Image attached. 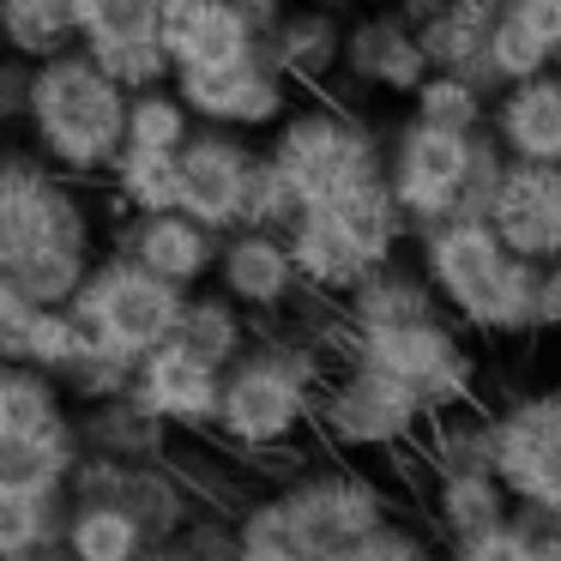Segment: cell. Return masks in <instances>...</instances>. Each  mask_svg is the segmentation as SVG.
<instances>
[{
  "instance_id": "8fae6325",
  "label": "cell",
  "mask_w": 561,
  "mask_h": 561,
  "mask_svg": "<svg viewBox=\"0 0 561 561\" xmlns=\"http://www.w3.org/2000/svg\"><path fill=\"white\" fill-rule=\"evenodd\" d=\"M477 134H483V127H477ZM477 134L428 127V122L411 115V122L387 139L380 175H387V187H392V199H399L411 236L459 211V187H465V163H471V139Z\"/></svg>"
},
{
  "instance_id": "484cf974",
  "label": "cell",
  "mask_w": 561,
  "mask_h": 561,
  "mask_svg": "<svg viewBox=\"0 0 561 561\" xmlns=\"http://www.w3.org/2000/svg\"><path fill=\"white\" fill-rule=\"evenodd\" d=\"M320 211H327V218L351 236L356 254H363L368 266L399 260L404 236H411V224H404V211H399V199H392L387 175H368V182H356V187H344V194L320 199Z\"/></svg>"
},
{
  "instance_id": "9f6ffc18",
  "label": "cell",
  "mask_w": 561,
  "mask_h": 561,
  "mask_svg": "<svg viewBox=\"0 0 561 561\" xmlns=\"http://www.w3.org/2000/svg\"><path fill=\"white\" fill-rule=\"evenodd\" d=\"M549 73H556V79H561V43H556V67H549Z\"/></svg>"
},
{
  "instance_id": "1f68e13d",
  "label": "cell",
  "mask_w": 561,
  "mask_h": 561,
  "mask_svg": "<svg viewBox=\"0 0 561 561\" xmlns=\"http://www.w3.org/2000/svg\"><path fill=\"white\" fill-rule=\"evenodd\" d=\"M67 489H0V561H31L61 543Z\"/></svg>"
},
{
  "instance_id": "603a6c76",
  "label": "cell",
  "mask_w": 561,
  "mask_h": 561,
  "mask_svg": "<svg viewBox=\"0 0 561 561\" xmlns=\"http://www.w3.org/2000/svg\"><path fill=\"white\" fill-rule=\"evenodd\" d=\"M344 308V332H368V327H399V320H423V314H440L435 290L416 266H399V260H380L368 266L351 290L339 296Z\"/></svg>"
},
{
  "instance_id": "e0dca14e",
  "label": "cell",
  "mask_w": 561,
  "mask_h": 561,
  "mask_svg": "<svg viewBox=\"0 0 561 561\" xmlns=\"http://www.w3.org/2000/svg\"><path fill=\"white\" fill-rule=\"evenodd\" d=\"M115 254L139 260L175 290H199L211 278V266H218V230L194 224L187 211H122Z\"/></svg>"
},
{
  "instance_id": "f546056e",
  "label": "cell",
  "mask_w": 561,
  "mask_h": 561,
  "mask_svg": "<svg viewBox=\"0 0 561 561\" xmlns=\"http://www.w3.org/2000/svg\"><path fill=\"white\" fill-rule=\"evenodd\" d=\"M61 549L73 561H134L146 556V531L134 525V513L115 507L103 495H67V525H61Z\"/></svg>"
},
{
  "instance_id": "7a4b0ae2",
  "label": "cell",
  "mask_w": 561,
  "mask_h": 561,
  "mask_svg": "<svg viewBox=\"0 0 561 561\" xmlns=\"http://www.w3.org/2000/svg\"><path fill=\"white\" fill-rule=\"evenodd\" d=\"M25 134L49 170L61 175H103L127 146V91L91 61L85 49L49 55L31 67L25 91Z\"/></svg>"
},
{
  "instance_id": "ac0fdd59",
  "label": "cell",
  "mask_w": 561,
  "mask_h": 561,
  "mask_svg": "<svg viewBox=\"0 0 561 561\" xmlns=\"http://www.w3.org/2000/svg\"><path fill=\"white\" fill-rule=\"evenodd\" d=\"M339 49H344V19L320 13L308 0H290L272 31L254 43V55L272 67L278 79H290V91H332L339 85Z\"/></svg>"
},
{
  "instance_id": "7402d4cb",
  "label": "cell",
  "mask_w": 561,
  "mask_h": 561,
  "mask_svg": "<svg viewBox=\"0 0 561 561\" xmlns=\"http://www.w3.org/2000/svg\"><path fill=\"white\" fill-rule=\"evenodd\" d=\"M158 43L170 49V67H211L254 49V31L236 0H158Z\"/></svg>"
},
{
  "instance_id": "52a82bcc",
  "label": "cell",
  "mask_w": 561,
  "mask_h": 561,
  "mask_svg": "<svg viewBox=\"0 0 561 561\" xmlns=\"http://www.w3.org/2000/svg\"><path fill=\"white\" fill-rule=\"evenodd\" d=\"M182 296L187 290L163 284L158 272H146L139 260L103 254V260H91L85 284L73 290V302H67V308H73V320L85 327L91 344H103V351L139 363L146 351H158V344L175 339Z\"/></svg>"
},
{
  "instance_id": "f6af8a7d",
  "label": "cell",
  "mask_w": 561,
  "mask_h": 561,
  "mask_svg": "<svg viewBox=\"0 0 561 561\" xmlns=\"http://www.w3.org/2000/svg\"><path fill=\"white\" fill-rule=\"evenodd\" d=\"M501 170H507V151H501L483 127V134L471 139V163H465V187H459V211H453V218H483L495 187H501Z\"/></svg>"
},
{
  "instance_id": "7c38bea8",
  "label": "cell",
  "mask_w": 561,
  "mask_h": 561,
  "mask_svg": "<svg viewBox=\"0 0 561 561\" xmlns=\"http://www.w3.org/2000/svg\"><path fill=\"white\" fill-rule=\"evenodd\" d=\"M170 91L187 103L194 127H224V134H272L296 103L290 79H278L254 49L211 67H175Z\"/></svg>"
},
{
  "instance_id": "9c48e42d",
  "label": "cell",
  "mask_w": 561,
  "mask_h": 561,
  "mask_svg": "<svg viewBox=\"0 0 561 561\" xmlns=\"http://www.w3.org/2000/svg\"><path fill=\"white\" fill-rule=\"evenodd\" d=\"M339 356H363L380 375L404 380L423 399L428 416L453 411V404L477 399V356L465 351L459 327L447 314H423V320H399V327H368V332H344Z\"/></svg>"
},
{
  "instance_id": "8d00e7d4",
  "label": "cell",
  "mask_w": 561,
  "mask_h": 561,
  "mask_svg": "<svg viewBox=\"0 0 561 561\" xmlns=\"http://www.w3.org/2000/svg\"><path fill=\"white\" fill-rule=\"evenodd\" d=\"M85 327L73 320V308H31V320H25V332H19V363H31V368H43V375H61L67 363H73L79 351H85Z\"/></svg>"
},
{
  "instance_id": "b9f144b4",
  "label": "cell",
  "mask_w": 561,
  "mask_h": 561,
  "mask_svg": "<svg viewBox=\"0 0 561 561\" xmlns=\"http://www.w3.org/2000/svg\"><path fill=\"white\" fill-rule=\"evenodd\" d=\"M55 387H61L73 404L115 399V392L134 387V363H127V356H115V351H103V344H85V351H79L73 363L55 375Z\"/></svg>"
},
{
  "instance_id": "db71d44e",
  "label": "cell",
  "mask_w": 561,
  "mask_h": 561,
  "mask_svg": "<svg viewBox=\"0 0 561 561\" xmlns=\"http://www.w3.org/2000/svg\"><path fill=\"white\" fill-rule=\"evenodd\" d=\"M134 561H182V549H175V543H151L146 556H134Z\"/></svg>"
},
{
  "instance_id": "6da1fadb",
  "label": "cell",
  "mask_w": 561,
  "mask_h": 561,
  "mask_svg": "<svg viewBox=\"0 0 561 561\" xmlns=\"http://www.w3.org/2000/svg\"><path fill=\"white\" fill-rule=\"evenodd\" d=\"M416 272L459 327L483 339H543L537 332V278L543 266L519 260L489 218H440L416 230Z\"/></svg>"
},
{
  "instance_id": "44dd1931",
  "label": "cell",
  "mask_w": 561,
  "mask_h": 561,
  "mask_svg": "<svg viewBox=\"0 0 561 561\" xmlns=\"http://www.w3.org/2000/svg\"><path fill=\"white\" fill-rule=\"evenodd\" d=\"M501 7L507 0H435L423 19H416V43H423V61L440 73H465L483 98H495V73H489V31H495Z\"/></svg>"
},
{
  "instance_id": "cb8c5ba5",
  "label": "cell",
  "mask_w": 561,
  "mask_h": 561,
  "mask_svg": "<svg viewBox=\"0 0 561 561\" xmlns=\"http://www.w3.org/2000/svg\"><path fill=\"white\" fill-rule=\"evenodd\" d=\"M73 435H79V453H98V459H163L170 453V428L134 392L79 404Z\"/></svg>"
},
{
  "instance_id": "5b68a950",
  "label": "cell",
  "mask_w": 561,
  "mask_h": 561,
  "mask_svg": "<svg viewBox=\"0 0 561 561\" xmlns=\"http://www.w3.org/2000/svg\"><path fill=\"white\" fill-rule=\"evenodd\" d=\"M266 158L278 163V175L296 187L302 206H320V199L344 194V187L380 175V158H387V139L339 98H308L290 103L284 122L266 134Z\"/></svg>"
},
{
  "instance_id": "ab89813d",
  "label": "cell",
  "mask_w": 561,
  "mask_h": 561,
  "mask_svg": "<svg viewBox=\"0 0 561 561\" xmlns=\"http://www.w3.org/2000/svg\"><path fill=\"white\" fill-rule=\"evenodd\" d=\"M296 211H302V199H296V187L278 175V163L266 158V151H254V170H248V187H242V218H236V230H290Z\"/></svg>"
},
{
  "instance_id": "11a10c76",
  "label": "cell",
  "mask_w": 561,
  "mask_h": 561,
  "mask_svg": "<svg viewBox=\"0 0 561 561\" xmlns=\"http://www.w3.org/2000/svg\"><path fill=\"white\" fill-rule=\"evenodd\" d=\"M31 561H73V556H67V549L55 543V549H43V556H31Z\"/></svg>"
},
{
  "instance_id": "ffe728a7",
  "label": "cell",
  "mask_w": 561,
  "mask_h": 561,
  "mask_svg": "<svg viewBox=\"0 0 561 561\" xmlns=\"http://www.w3.org/2000/svg\"><path fill=\"white\" fill-rule=\"evenodd\" d=\"M489 139L513 163H561V79L531 73L489 98Z\"/></svg>"
},
{
  "instance_id": "277c9868",
  "label": "cell",
  "mask_w": 561,
  "mask_h": 561,
  "mask_svg": "<svg viewBox=\"0 0 561 561\" xmlns=\"http://www.w3.org/2000/svg\"><path fill=\"white\" fill-rule=\"evenodd\" d=\"M380 519H392L387 489L356 465H327V471H308L272 495L248 501L236 513V531L254 543H278L302 561H327L351 549L356 537H368Z\"/></svg>"
},
{
  "instance_id": "7dc6e473",
  "label": "cell",
  "mask_w": 561,
  "mask_h": 561,
  "mask_svg": "<svg viewBox=\"0 0 561 561\" xmlns=\"http://www.w3.org/2000/svg\"><path fill=\"white\" fill-rule=\"evenodd\" d=\"M31 320V302L19 296V284L0 272V363H19V332Z\"/></svg>"
},
{
  "instance_id": "816d5d0a",
  "label": "cell",
  "mask_w": 561,
  "mask_h": 561,
  "mask_svg": "<svg viewBox=\"0 0 561 561\" xmlns=\"http://www.w3.org/2000/svg\"><path fill=\"white\" fill-rule=\"evenodd\" d=\"M230 561H302V556H290V549H278V543H254V537H242Z\"/></svg>"
},
{
  "instance_id": "30bf717a",
  "label": "cell",
  "mask_w": 561,
  "mask_h": 561,
  "mask_svg": "<svg viewBox=\"0 0 561 561\" xmlns=\"http://www.w3.org/2000/svg\"><path fill=\"white\" fill-rule=\"evenodd\" d=\"M489 440H495V477L513 495V507L561 513V387H537L489 411Z\"/></svg>"
},
{
  "instance_id": "f1b7e54d",
  "label": "cell",
  "mask_w": 561,
  "mask_h": 561,
  "mask_svg": "<svg viewBox=\"0 0 561 561\" xmlns=\"http://www.w3.org/2000/svg\"><path fill=\"white\" fill-rule=\"evenodd\" d=\"M175 344L194 351L199 363H211V368H230L236 356L254 344V320H248V308H236L224 290H187L182 320H175Z\"/></svg>"
},
{
  "instance_id": "3957f363",
  "label": "cell",
  "mask_w": 561,
  "mask_h": 561,
  "mask_svg": "<svg viewBox=\"0 0 561 561\" xmlns=\"http://www.w3.org/2000/svg\"><path fill=\"white\" fill-rule=\"evenodd\" d=\"M327 380V351L302 339H260L218 375V428L236 453H278L314 423V392Z\"/></svg>"
},
{
  "instance_id": "7bdbcfd3",
  "label": "cell",
  "mask_w": 561,
  "mask_h": 561,
  "mask_svg": "<svg viewBox=\"0 0 561 561\" xmlns=\"http://www.w3.org/2000/svg\"><path fill=\"white\" fill-rule=\"evenodd\" d=\"M327 561H440V549L428 543L416 525H404V519H380L368 537H356L351 549H339V556H327Z\"/></svg>"
},
{
  "instance_id": "4316f807",
  "label": "cell",
  "mask_w": 561,
  "mask_h": 561,
  "mask_svg": "<svg viewBox=\"0 0 561 561\" xmlns=\"http://www.w3.org/2000/svg\"><path fill=\"white\" fill-rule=\"evenodd\" d=\"M507 513H513V495L501 489L495 471H440L435 483H428V519H435V531L447 537V543L489 531V525H501Z\"/></svg>"
},
{
  "instance_id": "f907efd6",
  "label": "cell",
  "mask_w": 561,
  "mask_h": 561,
  "mask_svg": "<svg viewBox=\"0 0 561 561\" xmlns=\"http://www.w3.org/2000/svg\"><path fill=\"white\" fill-rule=\"evenodd\" d=\"M525 561H561V531L543 519V513H531V556Z\"/></svg>"
},
{
  "instance_id": "d6986e66",
  "label": "cell",
  "mask_w": 561,
  "mask_h": 561,
  "mask_svg": "<svg viewBox=\"0 0 561 561\" xmlns=\"http://www.w3.org/2000/svg\"><path fill=\"white\" fill-rule=\"evenodd\" d=\"M218 290L230 296L248 314H278L302 278H296V260L284 248L278 230H224L218 236V266H211Z\"/></svg>"
},
{
  "instance_id": "c3c4849f",
  "label": "cell",
  "mask_w": 561,
  "mask_h": 561,
  "mask_svg": "<svg viewBox=\"0 0 561 561\" xmlns=\"http://www.w3.org/2000/svg\"><path fill=\"white\" fill-rule=\"evenodd\" d=\"M25 91H31V61L0 49V122H19L25 115Z\"/></svg>"
},
{
  "instance_id": "8992f818",
  "label": "cell",
  "mask_w": 561,
  "mask_h": 561,
  "mask_svg": "<svg viewBox=\"0 0 561 561\" xmlns=\"http://www.w3.org/2000/svg\"><path fill=\"white\" fill-rule=\"evenodd\" d=\"M43 254H98V218L73 175L49 170L37 151H0V272Z\"/></svg>"
},
{
  "instance_id": "2e32d148",
  "label": "cell",
  "mask_w": 561,
  "mask_h": 561,
  "mask_svg": "<svg viewBox=\"0 0 561 561\" xmlns=\"http://www.w3.org/2000/svg\"><path fill=\"white\" fill-rule=\"evenodd\" d=\"M218 375L224 368L199 363L194 351H182V344H158V351H146L134 363V399L146 404L151 416H158L170 435H206L211 416H218Z\"/></svg>"
},
{
  "instance_id": "4dcf8cb0",
  "label": "cell",
  "mask_w": 561,
  "mask_h": 561,
  "mask_svg": "<svg viewBox=\"0 0 561 561\" xmlns=\"http://www.w3.org/2000/svg\"><path fill=\"white\" fill-rule=\"evenodd\" d=\"M0 49L19 61H49V55L79 49L73 0H0Z\"/></svg>"
},
{
  "instance_id": "6f0895ef",
  "label": "cell",
  "mask_w": 561,
  "mask_h": 561,
  "mask_svg": "<svg viewBox=\"0 0 561 561\" xmlns=\"http://www.w3.org/2000/svg\"><path fill=\"white\" fill-rule=\"evenodd\" d=\"M549 525H556V531H561V513H556V519H549Z\"/></svg>"
},
{
  "instance_id": "4fadbf2b",
  "label": "cell",
  "mask_w": 561,
  "mask_h": 561,
  "mask_svg": "<svg viewBox=\"0 0 561 561\" xmlns=\"http://www.w3.org/2000/svg\"><path fill=\"white\" fill-rule=\"evenodd\" d=\"M254 170V146L224 127H194L175 151V211H187L206 230H236L242 218V187Z\"/></svg>"
},
{
  "instance_id": "836d02e7",
  "label": "cell",
  "mask_w": 561,
  "mask_h": 561,
  "mask_svg": "<svg viewBox=\"0 0 561 561\" xmlns=\"http://www.w3.org/2000/svg\"><path fill=\"white\" fill-rule=\"evenodd\" d=\"M103 175H110V194L122 211H175V151L122 146Z\"/></svg>"
},
{
  "instance_id": "74e56055",
  "label": "cell",
  "mask_w": 561,
  "mask_h": 561,
  "mask_svg": "<svg viewBox=\"0 0 561 561\" xmlns=\"http://www.w3.org/2000/svg\"><path fill=\"white\" fill-rule=\"evenodd\" d=\"M489 73H495V85H513V79H531V73H549L556 67V43L537 37L531 25H525L519 13H507L501 7L495 31H489Z\"/></svg>"
},
{
  "instance_id": "e575fe53",
  "label": "cell",
  "mask_w": 561,
  "mask_h": 561,
  "mask_svg": "<svg viewBox=\"0 0 561 561\" xmlns=\"http://www.w3.org/2000/svg\"><path fill=\"white\" fill-rule=\"evenodd\" d=\"M411 115H416V122H428V127L477 134V127L489 122V98L465 73H440V67H428V73L416 79V91H411Z\"/></svg>"
},
{
  "instance_id": "5bb4252c",
  "label": "cell",
  "mask_w": 561,
  "mask_h": 561,
  "mask_svg": "<svg viewBox=\"0 0 561 561\" xmlns=\"http://www.w3.org/2000/svg\"><path fill=\"white\" fill-rule=\"evenodd\" d=\"M483 218L519 260L556 266L561 260V163H513L507 158L501 187Z\"/></svg>"
},
{
  "instance_id": "ee69618b",
  "label": "cell",
  "mask_w": 561,
  "mask_h": 561,
  "mask_svg": "<svg viewBox=\"0 0 561 561\" xmlns=\"http://www.w3.org/2000/svg\"><path fill=\"white\" fill-rule=\"evenodd\" d=\"M525 556H531V513L525 507H513L507 519L489 525V531L447 543V561H525Z\"/></svg>"
},
{
  "instance_id": "83f0119b",
  "label": "cell",
  "mask_w": 561,
  "mask_h": 561,
  "mask_svg": "<svg viewBox=\"0 0 561 561\" xmlns=\"http://www.w3.org/2000/svg\"><path fill=\"white\" fill-rule=\"evenodd\" d=\"M79 465L73 411L31 435H0V489H67Z\"/></svg>"
},
{
  "instance_id": "d4e9b609",
  "label": "cell",
  "mask_w": 561,
  "mask_h": 561,
  "mask_svg": "<svg viewBox=\"0 0 561 561\" xmlns=\"http://www.w3.org/2000/svg\"><path fill=\"white\" fill-rule=\"evenodd\" d=\"M284 248H290V260H296V278H302L308 290H320V296H344L368 272V260L356 254V242L320 206L296 211V224L284 230Z\"/></svg>"
},
{
  "instance_id": "f35d334b",
  "label": "cell",
  "mask_w": 561,
  "mask_h": 561,
  "mask_svg": "<svg viewBox=\"0 0 561 561\" xmlns=\"http://www.w3.org/2000/svg\"><path fill=\"white\" fill-rule=\"evenodd\" d=\"M73 19H79V49L158 37V0H73Z\"/></svg>"
},
{
  "instance_id": "d6a6232c",
  "label": "cell",
  "mask_w": 561,
  "mask_h": 561,
  "mask_svg": "<svg viewBox=\"0 0 561 561\" xmlns=\"http://www.w3.org/2000/svg\"><path fill=\"white\" fill-rule=\"evenodd\" d=\"M67 416V392L31 363H0V435H31Z\"/></svg>"
},
{
  "instance_id": "d590c367",
  "label": "cell",
  "mask_w": 561,
  "mask_h": 561,
  "mask_svg": "<svg viewBox=\"0 0 561 561\" xmlns=\"http://www.w3.org/2000/svg\"><path fill=\"white\" fill-rule=\"evenodd\" d=\"M187 134H194V115L175 98L170 85H151L127 98V146L139 151H182Z\"/></svg>"
},
{
  "instance_id": "681fc988",
  "label": "cell",
  "mask_w": 561,
  "mask_h": 561,
  "mask_svg": "<svg viewBox=\"0 0 561 561\" xmlns=\"http://www.w3.org/2000/svg\"><path fill=\"white\" fill-rule=\"evenodd\" d=\"M507 13H519L537 37L561 43V0H507Z\"/></svg>"
},
{
  "instance_id": "60d3db41",
  "label": "cell",
  "mask_w": 561,
  "mask_h": 561,
  "mask_svg": "<svg viewBox=\"0 0 561 561\" xmlns=\"http://www.w3.org/2000/svg\"><path fill=\"white\" fill-rule=\"evenodd\" d=\"M85 55L127 91V98H134V91H151V85H170V73H175V67H170V49H163L158 37L98 43V49H85Z\"/></svg>"
},
{
  "instance_id": "ba28073f",
  "label": "cell",
  "mask_w": 561,
  "mask_h": 561,
  "mask_svg": "<svg viewBox=\"0 0 561 561\" xmlns=\"http://www.w3.org/2000/svg\"><path fill=\"white\" fill-rule=\"evenodd\" d=\"M423 423V399L363 356H339V368H327L314 392V428L339 453H404L416 447Z\"/></svg>"
},
{
  "instance_id": "bcb514c9",
  "label": "cell",
  "mask_w": 561,
  "mask_h": 561,
  "mask_svg": "<svg viewBox=\"0 0 561 561\" xmlns=\"http://www.w3.org/2000/svg\"><path fill=\"white\" fill-rule=\"evenodd\" d=\"M170 543L182 549V561H230L236 543H242V531H236V519H224V513H199L194 507V519H187Z\"/></svg>"
},
{
  "instance_id": "9a60e30c",
  "label": "cell",
  "mask_w": 561,
  "mask_h": 561,
  "mask_svg": "<svg viewBox=\"0 0 561 561\" xmlns=\"http://www.w3.org/2000/svg\"><path fill=\"white\" fill-rule=\"evenodd\" d=\"M423 73H428V61H423V43H416L411 19H399L392 7H368V13L344 19L339 79L380 91V98H411Z\"/></svg>"
},
{
  "instance_id": "f5cc1de1",
  "label": "cell",
  "mask_w": 561,
  "mask_h": 561,
  "mask_svg": "<svg viewBox=\"0 0 561 561\" xmlns=\"http://www.w3.org/2000/svg\"><path fill=\"white\" fill-rule=\"evenodd\" d=\"M308 7H320V13H339V19L363 13V0H308Z\"/></svg>"
}]
</instances>
